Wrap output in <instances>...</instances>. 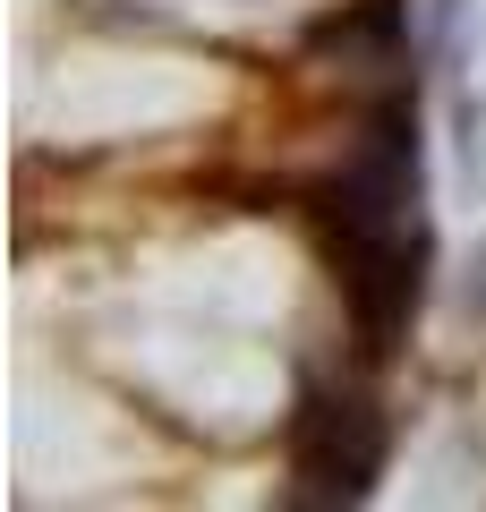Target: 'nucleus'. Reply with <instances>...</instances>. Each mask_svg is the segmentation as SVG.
<instances>
[{
  "label": "nucleus",
  "instance_id": "nucleus-1",
  "mask_svg": "<svg viewBox=\"0 0 486 512\" xmlns=\"http://www.w3.org/2000/svg\"><path fill=\"white\" fill-rule=\"evenodd\" d=\"M324 248H333V282L350 299V325L359 342L393 350L401 325L418 308V282H427V222H418V128L410 111H384L359 137L350 171L324 197Z\"/></svg>",
  "mask_w": 486,
  "mask_h": 512
},
{
  "label": "nucleus",
  "instance_id": "nucleus-2",
  "mask_svg": "<svg viewBox=\"0 0 486 512\" xmlns=\"http://www.w3.org/2000/svg\"><path fill=\"white\" fill-rule=\"evenodd\" d=\"M384 470V419L359 393H307L290 427V478L299 504H359Z\"/></svg>",
  "mask_w": 486,
  "mask_h": 512
}]
</instances>
